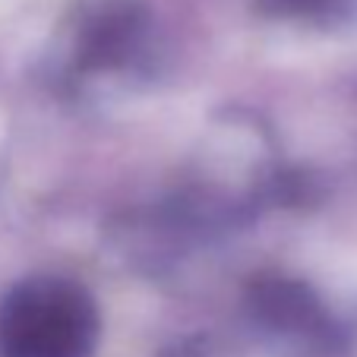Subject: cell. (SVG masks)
I'll return each instance as SVG.
<instances>
[{
    "label": "cell",
    "mask_w": 357,
    "mask_h": 357,
    "mask_svg": "<svg viewBox=\"0 0 357 357\" xmlns=\"http://www.w3.org/2000/svg\"><path fill=\"white\" fill-rule=\"evenodd\" d=\"M0 342L7 357H86L95 310L73 284H26L7 301Z\"/></svg>",
    "instance_id": "cell-1"
},
{
    "label": "cell",
    "mask_w": 357,
    "mask_h": 357,
    "mask_svg": "<svg viewBox=\"0 0 357 357\" xmlns=\"http://www.w3.org/2000/svg\"><path fill=\"white\" fill-rule=\"evenodd\" d=\"M253 310L259 319H266L275 329H326L323 313H319V301L313 291L301 282L291 278H263L253 284Z\"/></svg>",
    "instance_id": "cell-2"
},
{
    "label": "cell",
    "mask_w": 357,
    "mask_h": 357,
    "mask_svg": "<svg viewBox=\"0 0 357 357\" xmlns=\"http://www.w3.org/2000/svg\"><path fill=\"white\" fill-rule=\"evenodd\" d=\"M136 32H139V13L133 7H123L108 13L98 26L89 32L86 41V63H117L123 61L127 47L133 45Z\"/></svg>",
    "instance_id": "cell-3"
},
{
    "label": "cell",
    "mask_w": 357,
    "mask_h": 357,
    "mask_svg": "<svg viewBox=\"0 0 357 357\" xmlns=\"http://www.w3.org/2000/svg\"><path fill=\"white\" fill-rule=\"evenodd\" d=\"M275 13H297V16H329L338 13L344 0H263Z\"/></svg>",
    "instance_id": "cell-4"
}]
</instances>
